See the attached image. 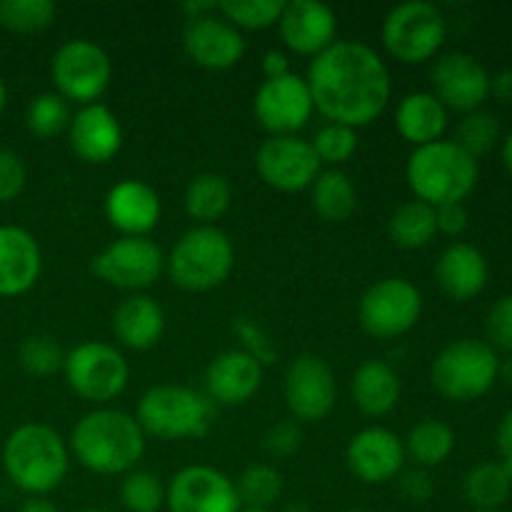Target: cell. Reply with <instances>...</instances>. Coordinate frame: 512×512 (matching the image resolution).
<instances>
[{"label":"cell","mask_w":512,"mask_h":512,"mask_svg":"<svg viewBox=\"0 0 512 512\" xmlns=\"http://www.w3.org/2000/svg\"><path fill=\"white\" fill-rule=\"evenodd\" d=\"M313 105L328 123L365 128L390 103V73L385 60L360 40H335L310 60L305 75Z\"/></svg>","instance_id":"cell-1"},{"label":"cell","mask_w":512,"mask_h":512,"mask_svg":"<svg viewBox=\"0 0 512 512\" xmlns=\"http://www.w3.org/2000/svg\"><path fill=\"white\" fill-rule=\"evenodd\" d=\"M68 450L90 473L125 475L143 460L145 433L135 415L103 405L75 423Z\"/></svg>","instance_id":"cell-2"},{"label":"cell","mask_w":512,"mask_h":512,"mask_svg":"<svg viewBox=\"0 0 512 512\" xmlns=\"http://www.w3.org/2000/svg\"><path fill=\"white\" fill-rule=\"evenodd\" d=\"M70 468L68 443L50 425L25 423L3 445V470L10 483L30 498H45L60 488Z\"/></svg>","instance_id":"cell-3"},{"label":"cell","mask_w":512,"mask_h":512,"mask_svg":"<svg viewBox=\"0 0 512 512\" xmlns=\"http://www.w3.org/2000/svg\"><path fill=\"white\" fill-rule=\"evenodd\" d=\"M405 180L415 200L433 208L463 203L478 185V160L455 140H438L413 150L405 165Z\"/></svg>","instance_id":"cell-4"},{"label":"cell","mask_w":512,"mask_h":512,"mask_svg":"<svg viewBox=\"0 0 512 512\" xmlns=\"http://www.w3.org/2000/svg\"><path fill=\"white\" fill-rule=\"evenodd\" d=\"M135 420L145 435L160 440L203 438L215 420V403L185 385H153L138 400Z\"/></svg>","instance_id":"cell-5"},{"label":"cell","mask_w":512,"mask_h":512,"mask_svg":"<svg viewBox=\"0 0 512 512\" xmlns=\"http://www.w3.org/2000/svg\"><path fill=\"white\" fill-rule=\"evenodd\" d=\"M235 268V248L228 233L215 225H195L180 235L170 255L165 258V270L180 290L188 293H208L220 288Z\"/></svg>","instance_id":"cell-6"},{"label":"cell","mask_w":512,"mask_h":512,"mask_svg":"<svg viewBox=\"0 0 512 512\" xmlns=\"http://www.w3.org/2000/svg\"><path fill=\"white\" fill-rule=\"evenodd\" d=\"M500 360L485 340H455L433 360V388L450 403H473L495 385Z\"/></svg>","instance_id":"cell-7"},{"label":"cell","mask_w":512,"mask_h":512,"mask_svg":"<svg viewBox=\"0 0 512 512\" xmlns=\"http://www.w3.org/2000/svg\"><path fill=\"white\" fill-rule=\"evenodd\" d=\"M445 15L438 5L425 0L400 3L385 15L383 45L398 63L420 65L433 60L445 43Z\"/></svg>","instance_id":"cell-8"},{"label":"cell","mask_w":512,"mask_h":512,"mask_svg":"<svg viewBox=\"0 0 512 512\" xmlns=\"http://www.w3.org/2000/svg\"><path fill=\"white\" fill-rule=\"evenodd\" d=\"M63 373L78 398L103 408L128 388L130 365L115 345L88 340L65 353Z\"/></svg>","instance_id":"cell-9"},{"label":"cell","mask_w":512,"mask_h":512,"mask_svg":"<svg viewBox=\"0 0 512 512\" xmlns=\"http://www.w3.org/2000/svg\"><path fill=\"white\" fill-rule=\"evenodd\" d=\"M110 78H113L110 55L93 40H68L55 50L50 60V80L55 93L68 103H78L80 108L98 103L108 90Z\"/></svg>","instance_id":"cell-10"},{"label":"cell","mask_w":512,"mask_h":512,"mask_svg":"<svg viewBox=\"0 0 512 512\" xmlns=\"http://www.w3.org/2000/svg\"><path fill=\"white\" fill-rule=\"evenodd\" d=\"M423 313V295L410 280L383 278L370 285L358 303V318L375 340H395L410 333Z\"/></svg>","instance_id":"cell-11"},{"label":"cell","mask_w":512,"mask_h":512,"mask_svg":"<svg viewBox=\"0 0 512 512\" xmlns=\"http://www.w3.org/2000/svg\"><path fill=\"white\" fill-rule=\"evenodd\" d=\"M90 270L110 288L140 293L158 283L165 270V255L150 238H123L100 250L90 260Z\"/></svg>","instance_id":"cell-12"},{"label":"cell","mask_w":512,"mask_h":512,"mask_svg":"<svg viewBox=\"0 0 512 512\" xmlns=\"http://www.w3.org/2000/svg\"><path fill=\"white\" fill-rule=\"evenodd\" d=\"M283 395L293 420L320 423L328 418L338 400L335 375L320 355L303 353L290 360L283 378Z\"/></svg>","instance_id":"cell-13"},{"label":"cell","mask_w":512,"mask_h":512,"mask_svg":"<svg viewBox=\"0 0 512 512\" xmlns=\"http://www.w3.org/2000/svg\"><path fill=\"white\" fill-rule=\"evenodd\" d=\"M255 170L268 188L280 193L308 190L320 175V160L310 140L300 135H275L255 153Z\"/></svg>","instance_id":"cell-14"},{"label":"cell","mask_w":512,"mask_h":512,"mask_svg":"<svg viewBox=\"0 0 512 512\" xmlns=\"http://www.w3.org/2000/svg\"><path fill=\"white\" fill-rule=\"evenodd\" d=\"M255 120L275 135H298L315 113L313 95L303 75L288 73L283 78L263 80L253 98Z\"/></svg>","instance_id":"cell-15"},{"label":"cell","mask_w":512,"mask_h":512,"mask_svg":"<svg viewBox=\"0 0 512 512\" xmlns=\"http://www.w3.org/2000/svg\"><path fill=\"white\" fill-rule=\"evenodd\" d=\"M165 508L170 512H240L235 480L210 465L180 468L165 485Z\"/></svg>","instance_id":"cell-16"},{"label":"cell","mask_w":512,"mask_h":512,"mask_svg":"<svg viewBox=\"0 0 512 512\" xmlns=\"http://www.w3.org/2000/svg\"><path fill=\"white\" fill-rule=\"evenodd\" d=\"M433 95L448 110L475 113L490 95V75L473 55L445 53L430 70Z\"/></svg>","instance_id":"cell-17"},{"label":"cell","mask_w":512,"mask_h":512,"mask_svg":"<svg viewBox=\"0 0 512 512\" xmlns=\"http://www.w3.org/2000/svg\"><path fill=\"white\" fill-rule=\"evenodd\" d=\"M403 438L388 428H363L350 438L345 450V463L350 473L365 485H385L403 473L405 465Z\"/></svg>","instance_id":"cell-18"},{"label":"cell","mask_w":512,"mask_h":512,"mask_svg":"<svg viewBox=\"0 0 512 512\" xmlns=\"http://www.w3.org/2000/svg\"><path fill=\"white\" fill-rule=\"evenodd\" d=\"M278 30L288 50L315 58L338 40V15L320 0H288L283 5Z\"/></svg>","instance_id":"cell-19"},{"label":"cell","mask_w":512,"mask_h":512,"mask_svg":"<svg viewBox=\"0 0 512 512\" xmlns=\"http://www.w3.org/2000/svg\"><path fill=\"white\" fill-rule=\"evenodd\" d=\"M183 48L195 65L218 73V70H230L243 60L245 38L238 28L215 13L185 23Z\"/></svg>","instance_id":"cell-20"},{"label":"cell","mask_w":512,"mask_h":512,"mask_svg":"<svg viewBox=\"0 0 512 512\" xmlns=\"http://www.w3.org/2000/svg\"><path fill=\"white\" fill-rule=\"evenodd\" d=\"M163 203L153 185L125 178L105 195V218L123 238H148L158 228Z\"/></svg>","instance_id":"cell-21"},{"label":"cell","mask_w":512,"mask_h":512,"mask_svg":"<svg viewBox=\"0 0 512 512\" xmlns=\"http://www.w3.org/2000/svg\"><path fill=\"white\" fill-rule=\"evenodd\" d=\"M68 143L83 163L105 165L123 148V125L108 105H83L70 118Z\"/></svg>","instance_id":"cell-22"},{"label":"cell","mask_w":512,"mask_h":512,"mask_svg":"<svg viewBox=\"0 0 512 512\" xmlns=\"http://www.w3.org/2000/svg\"><path fill=\"white\" fill-rule=\"evenodd\" d=\"M265 368L240 348L225 350L205 370V395L215 405H245L260 390Z\"/></svg>","instance_id":"cell-23"},{"label":"cell","mask_w":512,"mask_h":512,"mask_svg":"<svg viewBox=\"0 0 512 512\" xmlns=\"http://www.w3.org/2000/svg\"><path fill=\"white\" fill-rule=\"evenodd\" d=\"M43 273V253L30 230L0 225V298H18L35 288Z\"/></svg>","instance_id":"cell-24"},{"label":"cell","mask_w":512,"mask_h":512,"mask_svg":"<svg viewBox=\"0 0 512 512\" xmlns=\"http://www.w3.org/2000/svg\"><path fill=\"white\" fill-rule=\"evenodd\" d=\"M435 280L453 300H470L488 283V260L475 245L453 243L435 263Z\"/></svg>","instance_id":"cell-25"},{"label":"cell","mask_w":512,"mask_h":512,"mask_svg":"<svg viewBox=\"0 0 512 512\" xmlns=\"http://www.w3.org/2000/svg\"><path fill=\"white\" fill-rule=\"evenodd\" d=\"M113 333L118 343L128 350H150L160 343L165 333V313L150 295L133 293L115 308Z\"/></svg>","instance_id":"cell-26"},{"label":"cell","mask_w":512,"mask_h":512,"mask_svg":"<svg viewBox=\"0 0 512 512\" xmlns=\"http://www.w3.org/2000/svg\"><path fill=\"white\" fill-rule=\"evenodd\" d=\"M400 385L398 373L383 360H365L355 368L353 380H350V398L355 408L368 418H383L393 413L400 403Z\"/></svg>","instance_id":"cell-27"},{"label":"cell","mask_w":512,"mask_h":512,"mask_svg":"<svg viewBox=\"0 0 512 512\" xmlns=\"http://www.w3.org/2000/svg\"><path fill=\"white\" fill-rule=\"evenodd\" d=\"M395 128H398L400 138L408 140L415 148L438 143L448 128V108L433 93H425V90L410 93L398 103Z\"/></svg>","instance_id":"cell-28"},{"label":"cell","mask_w":512,"mask_h":512,"mask_svg":"<svg viewBox=\"0 0 512 512\" xmlns=\"http://www.w3.org/2000/svg\"><path fill=\"white\" fill-rule=\"evenodd\" d=\"M310 203L325 223H343L358 208V190L350 175L340 168L320 170L310 185Z\"/></svg>","instance_id":"cell-29"},{"label":"cell","mask_w":512,"mask_h":512,"mask_svg":"<svg viewBox=\"0 0 512 512\" xmlns=\"http://www.w3.org/2000/svg\"><path fill=\"white\" fill-rule=\"evenodd\" d=\"M183 203L198 225H215L233 203V185L220 173H198L185 188Z\"/></svg>","instance_id":"cell-30"},{"label":"cell","mask_w":512,"mask_h":512,"mask_svg":"<svg viewBox=\"0 0 512 512\" xmlns=\"http://www.w3.org/2000/svg\"><path fill=\"white\" fill-rule=\"evenodd\" d=\"M388 235L398 248L420 250L433 243L438 235V220H435L433 205L423 200H405L393 210L388 220Z\"/></svg>","instance_id":"cell-31"},{"label":"cell","mask_w":512,"mask_h":512,"mask_svg":"<svg viewBox=\"0 0 512 512\" xmlns=\"http://www.w3.org/2000/svg\"><path fill=\"white\" fill-rule=\"evenodd\" d=\"M405 455L413 458L423 470L445 463L455 450V433L448 423L435 418L420 420L403 440Z\"/></svg>","instance_id":"cell-32"},{"label":"cell","mask_w":512,"mask_h":512,"mask_svg":"<svg viewBox=\"0 0 512 512\" xmlns=\"http://www.w3.org/2000/svg\"><path fill=\"white\" fill-rule=\"evenodd\" d=\"M512 493V480L500 463L475 465L465 478V498L475 510L495 512L508 503Z\"/></svg>","instance_id":"cell-33"},{"label":"cell","mask_w":512,"mask_h":512,"mask_svg":"<svg viewBox=\"0 0 512 512\" xmlns=\"http://www.w3.org/2000/svg\"><path fill=\"white\" fill-rule=\"evenodd\" d=\"M235 490L243 508L270 510L283 495V475L273 465L255 463L240 473L235 480Z\"/></svg>","instance_id":"cell-34"},{"label":"cell","mask_w":512,"mask_h":512,"mask_svg":"<svg viewBox=\"0 0 512 512\" xmlns=\"http://www.w3.org/2000/svg\"><path fill=\"white\" fill-rule=\"evenodd\" d=\"M73 113H70L68 100L60 98L58 93H40L25 108V125L30 133L40 140L58 138L60 133H68V125Z\"/></svg>","instance_id":"cell-35"},{"label":"cell","mask_w":512,"mask_h":512,"mask_svg":"<svg viewBox=\"0 0 512 512\" xmlns=\"http://www.w3.org/2000/svg\"><path fill=\"white\" fill-rule=\"evenodd\" d=\"M58 8L53 0H0V25L10 33L33 35L53 25Z\"/></svg>","instance_id":"cell-36"},{"label":"cell","mask_w":512,"mask_h":512,"mask_svg":"<svg viewBox=\"0 0 512 512\" xmlns=\"http://www.w3.org/2000/svg\"><path fill=\"white\" fill-rule=\"evenodd\" d=\"M285 0H220L218 15L238 30H265L278 25Z\"/></svg>","instance_id":"cell-37"},{"label":"cell","mask_w":512,"mask_h":512,"mask_svg":"<svg viewBox=\"0 0 512 512\" xmlns=\"http://www.w3.org/2000/svg\"><path fill=\"white\" fill-rule=\"evenodd\" d=\"M120 503L128 512H160L165 505V485L150 470H130L120 483Z\"/></svg>","instance_id":"cell-38"},{"label":"cell","mask_w":512,"mask_h":512,"mask_svg":"<svg viewBox=\"0 0 512 512\" xmlns=\"http://www.w3.org/2000/svg\"><path fill=\"white\" fill-rule=\"evenodd\" d=\"M20 368L33 378H50L65 365V353L60 343L50 335H30L18 350Z\"/></svg>","instance_id":"cell-39"},{"label":"cell","mask_w":512,"mask_h":512,"mask_svg":"<svg viewBox=\"0 0 512 512\" xmlns=\"http://www.w3.org/2000/svg\"><path fill=\"white\" fill-rule=\"evenodd\" d=\"M310 145H313L320 165L328 163L330 168H338L358 153V130L340 123H325L323 128H318Z\"/></svg>","instance_id":"cell-40"},{"label":"cell","mask_w":512,"mask_h":512,"mask_svg":"<svg viewBox=\"0 0 512 512\" xmlns=\"http://www.w3.org/2000/svg\"><path fill=\"white\" fill-rule=\"evenodd\" d=\"M500 135L498 118L493 113H485V110H475V113H468L458 123V130H455V143L465 150L468 155H473L475 160L480 155L490 153Z\"/></svg>","instance_id":"cell-41"},{"label":"cell","mask_w":512,"mask_h":512,"mask_svg":"<svg viewBox=\"0 0 512 512\" xmlns=\"http://www.w3.org/2000/svg\"><path fill=\"white\" fill-rule=\"evenodd\" d=\"M233 330H235V335L240 338V343H243V348L240 350H243V353H248L250 358L258 360L263 368L278 360V348H275V343L270 340V335L265 333V330L260 328L253 318L238 315V318L233 320Z\"/></svg>","instance_id":"cell-42"},{"label":"cell","mask_w":512,"mask_h":512,"mask_svg":"<svg viewBox=\"0 0 512 512\" xmlns=\"http://www.w3.org/2000/svg\"><path fill=\"white\" fill-rule=\"evenodd\" d=\"M28 183V170L15 150L0 148V203H13Z\"/></svg>","instance_id":"cell-43"},{"label":"cell","mask_w":512,"mask_h":512,"mask_svg":"<svg viewBox=\"0 0 512 512\" xmlns=\"http://www.w3.org/2000/svg\"><path fill=\"white\" fill-rule=\"evenodd\" d=\"M485 333H488L490 348L508 350L512 353V295L495 300L485 320Z\"/></svg>","instance_id":"cell-44"},{"label":"cell","mask_w":512,"mask_h":512,"mask_svg":"<svg viewBox=\"0 0 512 512\" xmlns=\"http://www.w3.org/2000/svg\"><path fill=\"white\" fill-rule=\"evenodd\" d=\"M263 445L270 455L288 458V455L298 453L300 445H303V430H300L295 420H280V423L270 425L263 438Z\"/></svg>","instance_id":"cell-45"},{"label":"cell","mask_w":512,"mask_h":512,"mask_svg":"<svg viewBox=\"0 0 512 512\" xmlns=\"http://www.w3.org/2000/svg\"><path fill=\"white\" fill-rule=\"evenodd\" d=\"M395 480H398V490H400V495H403V500H408V503H413V505L428 503L435 493L433 478H430L428 470H423V468L403 470V473H400Z\"/></svg>","instance_id":"cell-46"},{"label":"cell","mask_w":512,"mask_h":512,"mask_svg":"<svg viewBox=\"0 0 512 512\" xmlns=\"http://www.w3.org/2000/svg\"><path fill=\"white\" fill-rule=\"evenodd\" d=\"M435 220H438V233L455 238L468 228V210L463 203L440 205V208H435Z\"/></svg>","instance_id":"cell-47"},{"label":"cell","mask_w":512,"mask_h":512,"mask_svg":"<svg viewBox=\"0 0 512 512\" xmlns=\"http://www.w3.org/2000/svg\"><path fill=\"white\" fill-rule=\"evenodd\" d=\"M495 440H498V453L500 458H503V463L500 465H503L505 473H508V478L512 480V410L510 413H505V418L500 420Z\"/></svg>","instance_id":"cell-48"},{"label":"cell","mask_w":512,"mask_h":512,"mask_svg":"<svg viewBox=\"0 0 512 512\" xmlns=\"http://www.w3.org/2000/svg\"><path fill=\"white\" fill-rule=\"evenodd\" d=\"M293 73L290 70V60L283 50H268L263 55V75L265 80H275V78H283V75Z\"/></svg>","instance_id":"cell-49"},{"label":"cell","mask_w":512,"mask_h":512,"mask_svg":"<svg viewBox=\"0 0 512 512\" xmlns=\"http://www.w3.org/2000/svg\"><path fill=\"white\" fill-rule=\"evenodd\" d=\"M490 95H495L500 103L512 105V68L500 70L498 75L490 78Z\"/></svg>","instance_id":"cell-50"},{"label":"cell","mask_w":512,"mask_h":512,"mask_svg":"<svg viewBox=\"0 0 512 512\" xmlns=\"http://www.w3.org/2000/svg\"><path fill=\"white\" fill-rule=\"evenodd\" d=\"M180 10L188 15V20H198L205 18V15L218 13V3L215 0H188V3L180 5Z\"/></svg>","instance_id":"cell-51"},{"label":"cell","mask_w":512,"mask_h":512,"mask_svg":"<svg viewBox=\"0 0 512 512\" xmlns=\"http://www.w3.org/2000/svg\"><path fill=\"white\" fill-rule=\"evenodd\" d=\"M18 512H60V508L45 498H28L20 505Z\"/></svg>","instance_id":"cell-52"},{"label":"cell","mask_w":512,"mask_h":512,"mask_svg":"<svg viewBox=\"0 0 512 512\" xmlns=\"http://www.w3.org/2000/svg\"><path fill=\"white\" fill-rule=\"evenodd\" d=\"M503 163H505V168L512 173V133L505 138V143H503Z\"/></svg>","instance_id":"cell-53"},{"label":"cell","mask_w":512,"mask_h":512,"mask_svg":"<svg viewBox=\"0 0 512 512\" xmlns=\"http://www.w3.org/2000/svg\"><path fill=\"white\" fill-rule=\"evenodd\" d=\"M498 375H503L505 383H508L510 388H512V358H510L505 365H500V373H498Z\"/></svg>","instance_id":"cell-54"},{"label":"cell","mask_w":512,"mask_h":512,"mask_svg":"<svg viewBox=\"0 0 512 512\" xmlns=\"http://www.w3.org/2000/svg\"><path fill=\"white\" fill-rule=\"evenodd\" d=\"M5 103H8V88H5V80L0 78V115H3Z\"/></svg>","instance_id":"cell-55"},{"label":"cell","mask_w":512,"mask_h":512,"mask_svg":"<svg viewBox=\"0 0 512 512\" xmlns=\"http://www.w3.org/2000/svg\"><path fill=\"white\" fill-rule=\"evenodd\" d=\"M283 512H313V510H310L305 503H290Z\"/></svg>","instance_id":"cell-56"},{"label":"cell","mask_w":512,"mask_h":512,"mask_svg":"<svg viewBox=\"0 0 512 512\" xmlns=\"http://www.w3.org/2000/svg\"><path fill=\"white\" fill-rule=\"evenodd\" d=\"M78 512H110V510H103V508H85V510H78Z\"/></svg>","instance_id":"cell-57"},{"label":"cell","mask_w":512,"mask_h":512,"mask_svg":"<svg viewBox=\"0 0 512 512\" xmlns=\"http://www.w3.org/2000/svg\"><path fill=\"white\" fill-rule=\"evenodd\" d=\"M240 512H270V510H258V508H243Z\"/></svg>","instance_id":"cell-58"},{"label":"cell","mask_w":512,"mask_h":512,"mask_svg":"<svg viewBox=\"0 0 512 512\" xmlns=\"http://www.w3.org/2000/svg\"><path fill=\"white\" fill-rule=\"evenodd\" d=\"M348 512H368V510H348Z\"/></svg>","instance_id":"cell-59"},{"label":"cell","mask_w":512,"mask_h":512,"mask_svg":"<svg viewBox=\"0 0 512 512\" xmlns=\"http://www.w3.org/2000/svg\"><path fill=\"white\" fill-rule=\"evenodd\" d=\"M473 512H490V510H473Z\"/></svg>","instance_id":"cell-60"}]
</instances>
